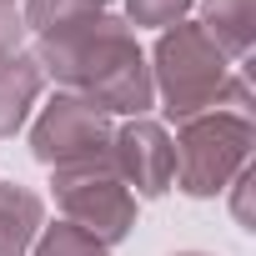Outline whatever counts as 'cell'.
I'll return each mask as SVG.
<instances>
[{
    "mask_svg": "<svg viewBox=\"0 0 256 256\" xmlns=\"http://www.w3.org/2000/svg\"><path fill=\"white\" fill-rule=\"evenodd\" d=\"M46 56H50V70L60 80H70V86H86L96 96V106H110V110H146L151 106L141 50L106 16L56 26Z\"/></svg>",
    "mask_w": 256,
    "mask_h": 256,
    "instance_id": "6da1fadb",
    "label": "cell"
},
{
    "mask_svg": "<svg viewBox=\"0 0 256 256\" xmlns=\"http://www.w3.org/2000/svg\"><path fill=\"white\" fill-rule=\"evenodd\" d=\"M246 141H251L246 116L196 120L191 131L181 136V146H171V151H176V171H171V176H181V186H186L191 196H211V191H221L226 171L246 161Z\"/></svg>",
    "mask_w": 256,
    "mask_h": 256,
    "instance_id": "7a4b0ae2",
    "label": "cell"
},
{
    "mask_svg": "<svg viewBox=\"0 0 256 256\" xmlns=\"http://www.w3.org/2000/svg\"><path fill=\"white\" fill-rule=\"evenodd\" d=\"M161 76H166V96H171V116H191L201 106L216 100L221 90V46L211 50V40L201 30H176L161 40Z\"/></svg>",
    "mask_w": 256,
    "mask_h": 256,
    "instance_id": "3957f363",
    "label": "cell"
},
{
    "mask_svg": "<svg viewBox=\"0 0 256 256\" xmlns=\"http://www.w3.org/2000/svg\"><path fill=\"white\" fill-rule=\"evenodd\" d=\"M106 146V120L90 100H56L36 131V156L60 161L66 171L90 166V156Z\"/></svg>",
    "mask_w": 256,
    "mask_h": 256,
    "instance_id": "277c9868",
    "label": "cell"
},
{
    "mask_svg": "<svg viewBox=\"0 0 256 256\" xmlns=\"http://www.w3.org/2000/svg\"><path fill=\"white\" fill-rule=\"evenodd\" d=\"M120 166L146 196H156V191H166V181L176 171V151L166 146V136L156 126H131L120 136Z\"/></svg>",
    "mask_w": 256,
    "mask_h": 256,
    "instance_id": "5b68a950",
    "label": "cell"
},
{
    "mask_svg": "<svg viewBox=\"0 0 256 256\" xmlns=\"http://www.w3.org/2000/svg\"><path fill=\"white\" fill-rule=\"evenodd\" d=\"M36 86H40L36 60H26V56L0 60V136H10L16 126H20V116H26V106H30Z\"/></svg>",
    "mask_w": 256,
    "mask_h": 256,
    "instance_id": "8992f818",
    "label": "cell"
},
{
    "mask_svg": "<svg viewBox=\"0 0 256 256\" xmlns=\"http://www.w3.org/2000/svg\"><path fill=\"white\" fill-rule=\"evenodd\" d=\"M251 0H211V30H231V46H246V10Z\"/></svg>",
    "mask_w": 256,
    "mask_h": 256,
    "instance_id": "52a82bcc",
    "label": "cell"
},
{
    "mask_svg": "<svg viewBox=\"0 0 256 256\" xmlns=\"http://www.w3.org/2000/svg\"><path fill=\"white\" fill-rule=\"evenodd\" d=\"M40 256H100V246H96V241H86L76 226H56V231L46 236Z\"/></svg>",
    "mask_w": 256,
    "mask_h": 256,
    "instance_id": "ba28073f",
    "label": "cell"
},
{
    "mask_svg": "<svg viewBox=\"0 0 256 256\" xmlns=\"http://www.w3.org/2000/svg\"><path fill=\"white\" fill-rule=\"evenodd\" d=\"M191 0H131V10L141 16V20H171L176 10H186Z\"/></svg>",
    "mask_w": 256,
    "mask_h": 256,
    "instance_id": "9c48e42d",
    "label": "cell"
},
{
    "mask_svg": "<svg viewBox=\"0 0 256 256\" xmlns=\"http://www.w3.org/2000/svg\"><path fill=\"white\" fill-rule=\"evenodd\" d=\"M0 26H6V20H0ZM0 50H6V30H0Z\"/></svg>",
    "mask_w": 256,
    "mask_h": 256,
    "instance_id": "30bf717a",
    "label": "cell"
}]
</instances>
